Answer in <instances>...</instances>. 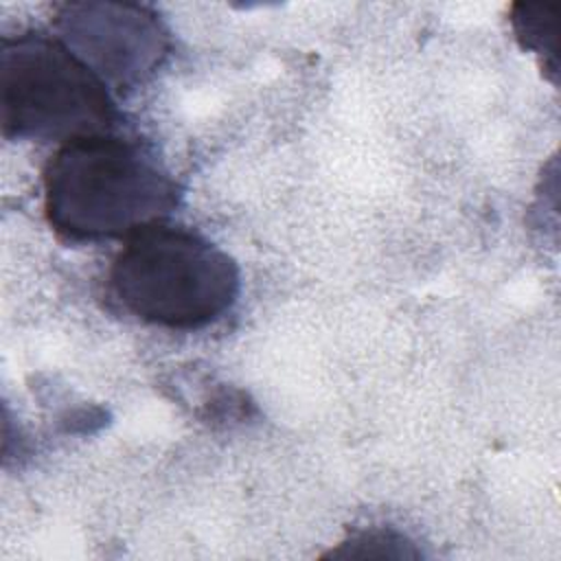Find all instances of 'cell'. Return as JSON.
<instances>
[{
	"mask_svg": "<svg viewBox=\"0 0 561 561\" xmlns=\"http://www.w3.org/2000/svg\"><path fill=\"white\" fill-rule=\"evenodd\" d=\"M42 195L55 234L96 243L167 221L182 188L147 147L114 131L59 145L44 167Z\"/></svg>",
	"mask_w": 561,
	"mask_h": 561,
	"instance_id": "obj_1",
	"label": "cell"
},
{
	"mask_svg": "<svg viewBox=\"0 0 561 561\" xmlns=\"http://www.w3.org/2000/svg\"><path fill=\"white\" fill-rule=\"evenodd\" d=\"M107 291L145 324L195 331L234 307L241 272L206 237L160 221L125 239L110 265Z\"/></svg>",
	"mask_w": 561,
	"mask_h": 561,
	"instance_id": "obj_2",
	"label": "cell"
},
{
	"mask_svg": "<svg viewBox=\"0 0 561 561\" xmlns=\"http://www.w3.org/2000/svg\"><path fill=\"white\" fill-rule=\"evenodd\" d=\"M118 121L112 90L57 35L44 31L2 35L0 127L4 138L64 145L114 134Z\"/></svg>",
	"mask_w": 561,
	"mask_h": 561,
	"instance_id": "obj_3",
	"label": "cell"
},
{
	"mask_svg": "<svg viewBox=\"0 0 561 561\" xmlns=\"http://www.w3.org/2000/svg\"><path fill=\"white\" fill-rule=\"evenodd\" d=\"M53 26L112 92L145 83L171 50L162 18L138 2H64L55 9Z\"/></svg>",
	"mask_w": 561,
	"mask_h": 561,
	"instance_id": "obj_4",
	"label": "cell"
},
{
	"mask_svg": "<svg viewBox=\"0 0 561 561\" xmlns=\"http://www.w3.org/2000/svg\"><path fill=\"white\" fill-rule=\"evenodd\" d=\"M515 37L526 50L543 57V64L557 72V7L515 4L511 11Z\"/></svg>",
	"mask_w": 561,
	"mask_h": 561,
	"instance_id": "obj_5",
	"label": "cell"
},
{
	"mask_svg": "<svg viewBox=\"0 0 561 561\" xmlns=\"http://www.w3.org/2000/svg\"><path fill=\"white\" fill-rule=\"evenodd\" d=\"M331 557H362V559H408L419 557V550L412 548V541L394 533L390 528H368L351 535L346 541L340 543L337 550L331 552Z\"/></svg>",
	"mask_w": 561,
	"mask_h": 561,
	"instance_id": "obj_6",
	"label": "cell"
}]
</instances>
